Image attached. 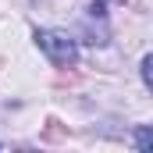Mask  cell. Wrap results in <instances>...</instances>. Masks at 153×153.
<instances>
[{
	"instance_id": "cell-2",
	"label": "cell",
	"mask_w": 153,
	"mask_h": 153,
	"mask_svg": "<svg viewBox=\"0 0 153 153\" xmlns=\"http://www.w3.org/2000/svg\"><path fill=\"white\" fill-rule=\"evenodd\" d=\"M135 146H139L143 153L153 150V139H150V128H146V125H139V128H135Z\"/></svg>"
},
{
	"instance_id": "cell-3",
	"label": "cell",
	"mask_w": 153,
	"mask_h": 153,
	"mask_svg": "<svg viewBox=\"0 0 153 153\" xmlns=\"http://www.w3.org/2000/svg\"><path fill=\"white\" fill-rule=\"evenodd\" d=\"M139 71H143V82H146V89H150V85H153V57H150V53L143 57V64H139Z\"/></svg>"
},
{
	"instance_id": "cell-1",
	"label": "cell",
	"mask_w": 153,
	"mask_h": 153,
	"mask_svg": "<svg viewBox=\"0 0 153 153\" xmlns=\"http://www.w3.org/2000/svg\"><path fill=\"white\" fill-rule=\"evenodd\" d=\"M36 46L50 57V64L57 68H71L78 61V43L68 32H57V29H36Z\"/></svg>"
}]
</instances>
